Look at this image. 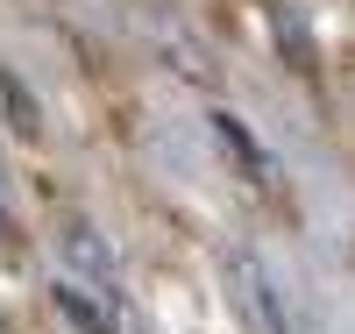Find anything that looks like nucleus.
<instances>
[{"label":"nucleus","mask_w":355,"mask_h":334,"mask_svg":"<svg viewBox=\"0 0 355 334\" xmlns=\"http://www.w3.org/2000/svg\"><path fill=\"white\" fill-rule=\"evenodd\" d=\"M64 256H71L78 278H93V285H100V299L114 306V320H121V313H128V299H121L114 256H107V242H100V228H93V221H64Z\"/></svg>","instance_id":"obj_1"},{"label":"nucleus","mask_w":355,"mask_h":334,"mask_svg":"<svg viewBox=\"0 0 355 334\" xmlns=\"http://www.w3.org/2000/svg\"><path fill=\"white\" fill-rule=\"evenodd\" d=\"M206 128L220 135V149H227L234 164H242V178H249V185H277V164L263 157V142L249 135V121H242V114H227V107H214V114H206Z\"/></svg>","instance_id":"obj_2"},{"label":"nucleus","mask_w":355,"mask_h":334,"mask_svg":"<svg viewBox=\"0 0 355 334\" xmlns=\"http://www.w3.org/2000/svg\"><path fill=\"white\" fill-rule=\"evenodd\" d=\"M227 270H234V285H242V299H249V320H256L263 334H291V327H284V313H277L270 278H263V263H256L249 249H234V256H227Z\"/></svg>","instance_id":"obj_3"},{"label":"nucleus","mask_w":355,"mask_h":334,"mask_svg":"<svg viewBox=\"0 0 355 334\" xmlns=\"http://www.w3.org/2000/svg\"><path fill=\"white\" fill-rule=\"evenodd\" d=\"M57 313H64L78 334H114V306H107V299L100 292H85V285H71V278H57Z\"/></svg>","instance_id":"obj_4"},{"label":"nucleus","mask_w":355,"mask_h":334,"mask_svg":"<svg viewBox=\"0 0 355 334\" xmlns=\"http://www.w3.org/2000/svg\"><path fill=\"white\" fill-rule=\"evenodd\" d=\"M270 28H277V43H284V57H291V72H320V50H313V36H306V15L291 8V0H270Z\"/></svg>","instance_id":"obj_5"},{"label":"nucleus","mask_w":355,"mask_h":334,"mask_svg":"<svg viewBox=\"0 0 355 334\" xmlns=\"http://www.w3.org/2000/svg\"><path fill=\"white\" fill-rule=\"evenodd\" d=\"M0 100H8V121H15L21 135H36V128H43V114H36V100H28V85H21L15 72H0Z\"/></svg>","instance_id":"obj_6"},{"label":"nucleus","mask_w":355,"mask_h":334,"mask_svg":"<svg viewBox=\"0 0 355 334\" xmlns=\"http://www.w3.org/2000/svg\"><path fill=\"white\" fill-rule=\"evenodd\" d=\"M0 235H15V192H8V171H0Z\"/></svg>","instance_id":"obj_7"}]
</instances>
